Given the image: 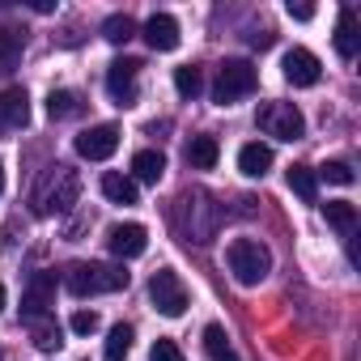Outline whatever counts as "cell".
Instances as JSON below:
<instances>
[{"label":"cell","mask_w":361,"mask_h":361,"mask_svg":"<svg viewBox=\"0 0 361 361\" xmlns=\"http://www.w3.org/2000/svg\"><path fill=\"white\" fill-rule=\"evenodd\" d=\"M77 200H81V174L73 166H60V161L47 166V174L35 188V213L39 217H56V213H68Z\"/></svg>","instance_id":"6da1fadb"},{"label":"cell","mask_w":361,"mask_h":361,"mask_svg":"<svg viewBox=\"0 0 361 361\" xmlns=\"http://www.w3.org/2000/svg\"><path fill=\"white\" fill-rule=\"evenodd\" d=\"M128 272L119 264H68L64 285L73 298H94V293H119L128 289Z\"/></svg>","instance_id":"7a4b0ae2"},{"label":"cell","mask_w":361,"mask_h":361,"mask_svg":"<svg viewBox=\"0 0 361 361\" xmlns=\"http://www.w3.org/2000/svg\"><path fill=\"white\" fill-rule=\"evenodd\" d=\"M226 264H230L234 281L251 289V285L268 281V272H272V251H268L259 238H234V243L226 247Z\"/></svg>","instance_id":"3957f363"},{"label":"cell","mask_w":361,"mask_h":361,"mask_svg":"<svg viewBox=\"0 0 361 361\" xmlns=\"http://www.w3.org/2000/svg\"><path fill=\"white\" fill-rule=\"evenodd\" d=\"M255 85H259V68H255L251 60H226V64L217 68L213 102H217V106H234L238 98L255 94Z\"/></svg>","instance_id":"277c9868"},{"label":"cell","mask_w":361,"mask_h":361,"mask_svg":"<svg viewBox=\"0 0 361 361\" xmlns=\"http://www.w3.org/2000/svg\"><path fill=\"white\" fill-rule=\"evenodd\" d=\"M259 132L293 145V140L306 136V115H302L293 102H264V106H259Z\"/></svg>","instance_id":"5b68a950"},{"label":"cell","mask_w":361,"mask_h":361,"mask_svg":"<svg viewBox=\"0 0 361 361\" xmlns=\"http://www.w3.org/2000/svg\"><path fill=\"white\" fill-rule=\"evenodd\" d=\"M149 302H153L157 314L178 319V314H188V285L178 281V272L161 268V272H153V281H149Z\"/></svg>","instance_id":"8992f818"},{"label":"cell","mask_w":361,"mask_h":361,"mask_svg":"<svg viewBox=\"0 0 361 361\" xmlns=\"http://www.w3.org/2000/svg\"><path fill=\"white\" fill-rule=\"evenodd\" d=\"M136 73H140V60H115L111 68H106V94H111V102L115 106H136Z\"/></svg>","instance_id":"52a82bcc"},{"label":"cell","mask_w":361,"mask_h":361,"mask_svg":"<svg viewBox=\"0 0 361 361\" xmlns=\"http://www.w3.org/2000/svg\"><path fill=\"white\" fill-rule=\"evenodd\" d=\"M281 68H285V81H289V85H298V90H310V85H319V77H323L319 56H314V51H306V47H289V51H285V60H281Z\"/></svg>","instance_id":"ba28073f"},{"label":"cell","mask_w":361,"mask_h":361,"mask_svg":"<svg viewBox=\"0 0 361 361\" xmlns=\"http://www.w3.org/2000/svg\"><path fill=\"white\" fill-rule=\"evenodd\" d=\"M115 149H119V128L115 123H94L77 136V153L85 161H106Z\"/></svg>","instance_id":"9c48e42d"},{"label":"cell","mask_w":361,"mask_h":361,"mask_svg":"<svg viewBox=\"0 0 361 361\" xmlns=\"http://www.w3.org/2000/svg\"><path fill=\"white\" fill-rule=\"evenodd\" d=\"M106 247H111V255H119V259H136V255H145V247H149V230H145L140 221H119V226L106 230Z\"/></svg>","instance_id":"30bf717a"},{"label":"cell","mask_w":361,"mask_h":361,"mask_svg":"<svg viewBox=\"0 0 361 361\" xmlns=\"http://www.w3.org/2000/svg\"><path fill=\"white\" fill-rule=\"evenodd\" d=\"M30 123V98L26 90H5L0 94V136H9Z\"/></svg>","instance_id":"8fae6325"},{"label":"cell","mask_w":361,"mask_h":361,"mask_svg":"<svg viewBox=\"0 0 361 361\" xmlns=\"http://www.w3.org/2000/svg\"><path fill=\"white\" fill-rule=\"evenodd\" d=\"M51 302H56V272H35L26 289V319L51 314Z\"/></svg>","instance_id":"7c38bea8"},{"label":"cell","mask_w":361,"mask_h":361,"mask_svg":"<svg viewBox=\"0 0 361 361\" xmlns=\"http://www.w3.org/2000/svg\"><path fill=\"white\" fill-rule=\"evenodd\" d=\"M140 35H145V43H149L153 51H174V47H178V22H174L170 13H153V18L140 26Z\"/></svg>","instance_id":"4fadbf2b"},{"label":"cell","mask_w":361,"mask_h":361,"mask_svg":"<svg viewBox=\"0 0 361 361\" xmlns=\"http://www.w3.org/2000/svg\"><path fill=\"white\" fill-rule=\"evenodd\" d=\"M331 43H336V51H340L344 60H353V56H357V47H361V35H357V13H353L348 5L336 13V35H331Z\"/></svg>","instance_id":"5bb4252c"},{"label":"cell","mask_w":361,"mask_h":361,"mask_svg":"<svg viewBox=\"0 0 361 361\" xmlns=\"http://www.w3.org/2000/svg\"><path fill=\"white\" fill-rule=\"evenodd\" d=\"M98 188H102V196H106L111 204H123V209L140 200V192H136V178H128V174H115V170H106V174H102V183H98Z\"/></svg>","instance_id":"9a60e30c"},{"label":"cell","mask_w":361,"mask_h":361,"mask_svg":"<svg viewBox=\"0 0 361 361\" xmlns=\"http://www.w3.org/2000/svg\"><path fill=\"white\" fill-rule=\"evenodd\" d=\"M238 170H243L247 178H264V174L272 170V149L259 145V140L243 145V149H238Z\"/></svg>","instance_id":"2e32d148"},{"label":"cell","mask_w":361,"mask_h":361,"mask_svg":"<svg viewBox=\"0 0 361 361\" xmlns=\"http://www.w3.org/2000/svg\"><path fill=\"white\" fill-rule=\"evenodd\" d=\"M26 323H30V336H35V344H39L43 353H60L64 327L56 323V314H39V319H26Z\"/></svg>","instance_id":"e0dca14e"},{"label":"cell","mask_w":361,"mask_h":361,"mask_svg":"<svg viewBox=\"0 0 361 361\" xmlns=\"http://www.w3.org/2000/svg\"><path fill=\"white\" fill-rule=\"evenodd\" d=\"M26 51V30L18 26H0V73H13Z\"/></svg>","instance_id":"ac0fdd59"},{"label":"cell","mask_w":361,"mask_h":361,"mask_svg":"<svg viewBox=\"0 0 361 361\" xmlns=\"http://www.w3.org/2000/svg\"><path fill=\"white\" fill-rule=\"evenodd\" d=\"M217 157H221L217 136H192V140H188V161H192V170H213Z\"/></svg>","instance_id":"d6986e66"},{"label":"cell","mask_w":361,"mask_h":361,"mask_svg":"<svg viewBox=\"0 0 361 361\" xmlns=\"http://www.w3.org/2000/svg\"><path fill=\"white\" fill-rule=\"evenodd\" d=\"M323 217H327L331 230H340L344 238H353V230H357V204H348V200H327V204H323Z\"/></svg>","instance_id":"ffe728a7"},{"label":"cell","mask_w":361,"mask_h":361,"mask_svg":"<svg viewBox=\"0 0 361 361\" xmlns=\"http://www.w3.org/2000/svg\"><path fill=\"white\" fill-rule=\"evenodd\" d=\"M289 192L298 196V200H306V204H314L319 200V178H314V170L310 166H289Z\"/></svg>","instance_id":"44dd1931"},{"label":"cell","mask_w":361,"mask_h":361,"mask_svg":"<svg viewBox=\"0 0 361 361\" xmlns=\"http://www.w3.org/2000/svg\"><path fill=\"white\" fill-rule=\"evenodd\" d=\"M132 340H136V331H132V323H115V327L106 331V344H102V357H106V361H123V357L132 353Z\"/></svg>","instance_id":"7402d4cb"},{"label":"cell","mask_w":361,"mask_h":361,"mask_svg":"<svg viewBox=\"0 0 361 361\" xmlns=\"http://www.w3.org/2000/svg\"><path fill=\"white\" fill-rule=\"evenodd\" d=\"M132 174L140 178V183H157V178L166 174V157H161L157 149H140V153L132 157Z\"/></svg>","instance_id":"603a6c76"},{"label":"cell","mask_w":361,"mask_h":361,"mask_svg":"<svg viewBox=\"0 0 361 361\" xmlns=\"http://www.w3.org/2000/svg\"><path fill=\"white\" fill-rule=\"evenodd\" d=\"M81 94H73V90H51V98H47V115L60 123V119H73V115H81Z\"/></svg>","instance_id":"cb8c5ba5"},{"label":"cell","mask_w":361,"mask_h":361,"mask_svg":"<svg viewBox=\"0 0 361 361\" xmlns=\"http://www.w3.org/2000/svg\"><path fill=\"white\" fill-rule=\"evenodd\" d=\"M174 90H178V98H200V90H204V73L196 68V64H183V68H174Z\"/></svg>","instance_id":"d4e9b609"},{"label":"cell","mask_w":361,"mask_h":361,"mask_svg":"<svg viewBox=\"0 0 361 361\" xmlns=\"http://www.w3.org/2000/svg\"><path fill=\"white\" fill-rule=\"evenodd\" d=\"M102 39H106V43H128V39H136V22H132L128 13H111V18L102 22Z\"/></svg>","instance_id":"484cf974"},{"label":"cell","mask_w":361,"mask_h":361,"mask_svg":"<svg viewBox=\"0 0 361 361\" xmlns=\"http://www.w3.org/2000/svg\"><path fill=\"white\" fill-rule=\"evenodd\" d=\"M314 178H327V183H336V188H348L357 174H353V166H348V161H340V157H336V161H323V170H319Z\"/></svg>","instance_id":"4316f807"},{"label":"cell","mask_w":361,"mask_h":361,"mask_svg":"<svg viewBox=\"0 0 361 361\" xmlns=\"http://www.w3.org/2000/svg\"><path fill=\"white\" fill-rule=\"evenodd\" d=\"M204 353H209L213 361L230 353V336H226V327H221V323H209V327H204Z\"/></svg>","instance_id":"83f0119b"},{"label":"cell","mask_w":361,"mask_h":361,"mask_svg":"<svg viewBox=\"0 0 361 361\" xmlns=\"http://www.w3.org/2000/svg\"><path fill=\"white\" fill-rule=\"evenodd\" d=\"M149 361H188V357L178 353V344H174V340H153V348H149Z\"/></svg>","instance_id":"f1b7e54d"},{"label":"cell","mask_w":361,"mask_h":361,"mask_svg":"<svg viewBox=\"0 0 361 361\" xmlns=\"http://www.w3.org/2000/svg\"><path fill=\"white\" fill-rule=\"evenodd\" d=\"M68 327H73L77 336H94V331H98V314H94V310H77Z\"/></svg>","instance_id":"f546056e"},{"label":"cell","mask_w":361,"mask_h":361,"mask_svg":"<svg viewBox=\"0 0 361 361\" xmlns=\"http://www.w3.org/2000/svg\"><path fill=\"white\" fill-rule=\"evenodd\" d=\"M285 13H289L293 22H310V18H314V5H293V0H289V5H285Z\"/></svg>","instance_id":"4dcf8cb0"},{"label":"cell","mask_w":361,"mask_h":361,"mask_svg":"<svg viewBox=\"0 0 361 361\" xmlns=\"http://www.w3.org/2000/svg\"><path fill=\"white\" fill-rule=\"evenodd\" d=\"M247 43H251V47H259V51H268V47L276 43V35H272V30H259V35H247Z\"/></svg>","instance_id":"1f68e13d"},{"label":"cell","mask_w":361,"mask_h":361,"mask_svg":"<svg viewBox=\"0 0 361 361\" xmlns=\"http://www.w3.org/2000/svg\"><path fill=\"white\" fill-rule=\"evenodd\" d=\"M30 9H35V13H56V0H35Z\"/></svg>","instance_id":"d6a6232c"},{"label":"cell","mask_w":361,"mask_h":361,"mask_svg":"<svg viewBox=\"0 0 361 361\" xmlns=\"http://www.w3.org/2000/svg\"><path fill=\"white\" fill-rule=\"evenodd\" d=\"M5 302H9V293H5V281H0V314H5Z\"/></svg>","instance_id":"836d02e7"},{"label":"cell","mask_w":361,"mask_h":361,"mask_svg":"<svg viewBox=\"0 0 361 361\" xmlns=\"http://www.w3.org/2000/svg\"><path fill=\"white\" fill-rule=\"evenodd\" d=\"M217 361H238V353H234V348H230V353H226V357H217Z\"/></svg>","instance_id":"e575fe53"},{"label":"cell","mask_w":361,"mask_h":361,"mask_svg":"<svg viewBox=\"0 0 361 361\" xmlns=\"http://www.w3.org/2000/svg\"><path fill=\"white\" fill-rule=\"evenodd\" d=\"M0 196H5V166H0Z\"/></svg>","instance_id":"d590c367"}]
</instances>
